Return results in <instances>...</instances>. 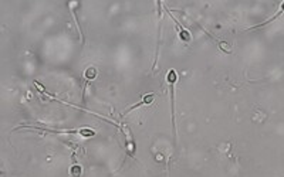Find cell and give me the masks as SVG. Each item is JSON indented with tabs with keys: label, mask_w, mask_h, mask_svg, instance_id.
Returning <instances> with one entry per match:
<instances>
[{
	"label": "cell",
	"mask_w": 284,
	"mask_h": 177,
	"mask_svg": "<svg viewBox=\"0 0 284 177\" xmlns=\"http://www.w3.org/2000/svg\"><path fill=\"white\" fill-rule=\"evenodd\" d=\"M95 75H97V70L95 68H88V70L85 71V78L87 80H94L95 78Z\"/></svg>",
	"instance_id": "277c9868"
},
{
	"label": "cell",
	"mask_w": 284,
	"mask_h": 177,
	"mask_svg": "<svg viewBox=\"0 0 284 177\" xmlns=\"http://www.w3.org/2000/svg\"><path fill=\"white\" fill-rule=\"evenodd\" d=\"M175 23H176L178 28H179V37H181V40H183V41H189L190 40V34H189V31H186L185 28H181V26H179V23L175 20Z\"/></svg>",
	"instance_id": "3957f363"
},
{
	"label": "cell",
	"mask_w": 284,
	"mask_h": 177,
	"mask_svg": "<svg viewBox=\"0 0 284 177\" xmlns=\"http://www.w3.org/2000/svg\"><path fill=\"white\" fill-rule=\"evenodd\" d=\"M154 97H155L154 94H148V95H145V97L142 98V101L138 102V103H135L134 106H131V108L128 109V111H125V112H124V115H125V113H128L129 111H132V109H135V108H139V106H142V105H149L151 102L154 101Z\"/></svg>",
	"instance_id": "7a4b0ae2"
},
{
	"label": "cell",
	"mask_w": 284,
	"mask_h": 177,
	"mask_svg": "<svg viewBox=\"0 0 284 177\" xmlns=\"http://www.w3.org/2000/svg\"><path fill=\"white\" fill-rule=\"evenodd\" d=\"M176 80H178V75H176V71L175 70H171L168 71L166 74V81L169 84V88H171V94H172V122H173V130H175V135H176V128H175V102H173V86L176 84Z\"/></svg>",
	"instance_id": "6da1fadb"
},
{
	"label": "cell",
	"mask_w": 284,
	"mask_h": 177,
	"mask_svg": "<svg viewBox=\"0 0 284 177\" xmlns=\"http://www.w3.org/2000/svg\"><path fill=\"white\" fill-rule=\"evenodd\" d=\"M80 174H81V167H78V166L73 167V176H74V177H78Z\"/></svg>",
	"instance_id": "5b68a950"
}]
</instances>
